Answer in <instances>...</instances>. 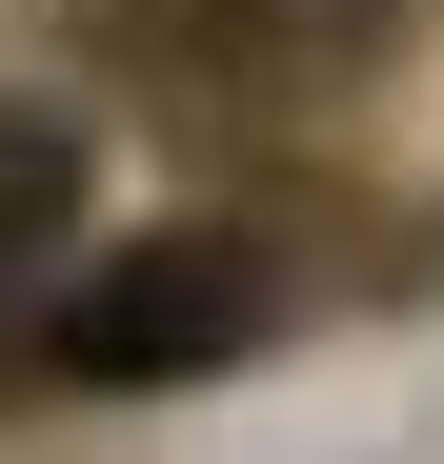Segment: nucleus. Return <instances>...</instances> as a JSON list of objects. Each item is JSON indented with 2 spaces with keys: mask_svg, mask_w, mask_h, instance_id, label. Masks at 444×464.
I'll return each mask as SVG.
<instances>
[{
  "mask_svg": "<svg viewBox=\"0 0 444 464\" xmlns=\"http://www.w3.org/2000/svg\"><path fill=\"white\" fill-rule=\"evenodd\" d=\"M82 243V121L61 102H0V283Z\"/></svg>",
  "mask_w": 444,
  "mask_h": 464,
  "instance_id": "obj_2",
  "label": "nucleus"
},
{
  "mask_svg": "<svg viewBox=\"0 0 444 464\" xmlns=\"http://www.w3.org/2000/svg\"><path fill=\"white\" fill-rule=\"evenodd\" d=\"M61 383H222V363H263L283 343V263L243 243V222H162V243H121L101 283H61Z\"/></svg>",
  "mask_w": 444,
  "mask_h": 464,
  "instance_id": "obj_1",
  "label": "nucleus"
}]
</instances>
